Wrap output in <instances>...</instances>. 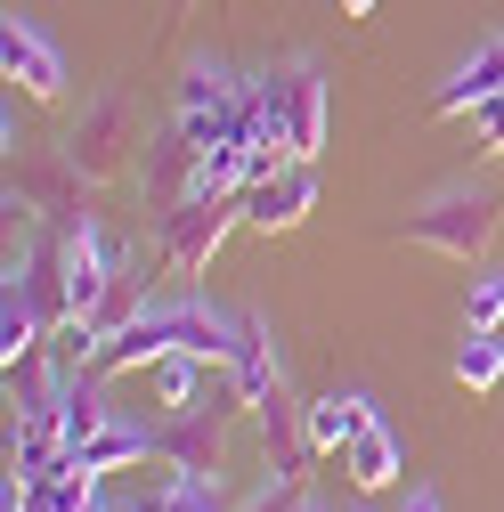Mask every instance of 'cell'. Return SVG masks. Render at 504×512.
Returning a JSON list of instances; mask_svg holds the SVG:
<instances>
[{
  "label": "cell",
  "mask_w": 504,
  "mask_h": 512,
  "mask_svg": "<svg viewBox=\"0 0 504 512\" xmlns=\"http://www.w3.org/2000/svg\"><path fill=\"white\" fill-rule=\"evenodd\" d=\"M252 423H261V456H269V472L277 480H309V407L293 399V382H277V391L252 407Z\"/></svg>",
  "instance_id": "9c48e42d"
},
{
  "label": "cell",
  "mask_w": 504,
  "mask_h": 512,
  "mask_svg": "<svg viewBox=\"0 0 504 512\" xmlns=\"http://www.w3.org/2000/svg\"><path fill=\"white\" fill-rule=\"evenodd\" d=\"M261 139L285 147L293 163L326 155V74L309 57H293L285 74H261Z\"/></svg>",
  "instance_id": "7a4b0ae2"
},
{
  "label": "cell",
  "mask_w": 504,
  "mask_h": 512,
  "mask_svg": "<svg viewBox=\"0 0 504 512\" xmlns=\"http://www.w3.org/2000/svg\"><path fill=\"white\" fill-rule=\"evenodd\" d=\"M504 326V269H480L464 285V334H496Z\"/></svg>",
  "instance_id": "ac0fdd59"
},
{
  "label": "cell",
  "mask_w": 504,
  "mask_h": 512,
  "mask_svg": "<svg viewBox=\"0 0 504 512\" xmlns=\"http://www.w3.org/2000/svg\"><path fill=\"white\" fill-rule=\"evenodd\" d=\"M496 228H504V196L496 187H448V196H431L407 212V244L439 252V261H464V269H488L496 252Z\"/></svg>",
  "instance_id": "6da1fadb"
},
{
  "label": "cell",
  "mask_w": 504,
  "mask_h": 512,
  "mask_svg": "<svg viewBox=\"0 0 504 512\" xmlns=\"http://www.w3.org/2000/svg\"><path fill=\"white\" fill-rule=\"evenodd\" d=\"M472 139H480V155H504V98H488L472 114Z\"/></svg>",
  "instance_id": "44dd1931"
},
{
  "label": "cell",
  "mask_w": 504,
  "mask_h": 512,
  "mask_svg": "<svg viewBox=\"0 0 504 512\" xmlns=\"http://www.w3.org/2000/svg\"><path fill=\"white\" fill-rule=\"evenodd\" d=\"M236 212H244V228H252V236H293L309 212H318V163H285L277 179L244 187Z\"/></svg>",
  "instance_id": "52a82bcc"
},
{
  "label": "cell",
  "mask_w": 504,
  "mask_h": 512,
  "mask_svg": "<svg viewBox=\"0 0 504 512\" xmlns=\"http://www.w3.org/2000/svg\"><path fill=\"white\" fill-rule=\"evenodd\" d=\"M488 98H504V33H488V41L464 57V66L431 90V114H439V122H456V114H480Z\"/></svg>",
  "instance_id": "8fae6325"
},
{
  "label": "cell",
  "mask_w": 504,
  "mask_h": 512,
  "mask_svg": "<svg viewBox=\"0 0 504 512\" xmlns=\"http://www.w3.org/2000/svg\"><path fill=\"white\" fill-rule=\"evenodd\" d=\"M57 244H66V293H74V317H98V301L114 293V277L131 269V261H122V252L98 236V220H90V212L57 228Z\"/></svg>",
  "instance_id": "ba28073f"
},
{
  "label": "cell",
  "mask_w": 504,
  "mask_h": 512,
  "mask_svg": "<svg viewBox=\"0 0 504 512\" xmlns=\"http://www.w3.org/2000/svg\"><path fill=\"white\" fill-rule=\"evenodd\" d=\"M196 171H204V147L171 122V131L147 147V212H155V220H163V212H179L187 196H196Z\"/></svg>",
  "instance_id": "7c38bea8"
},
{
  "label": "cell",
  "mask_w": 504,
  "mask_h": 512,
  "mask_svg": "<svg viewBox=\"0 0 504 512\" xmlns=\"http://www.w3.org/2000/svg\"><path fill=\"white\" fill-rule=\"evenodd\" d=\"M228 415H236V391H228V366H220L196 407H179L171 423H155V456L179 480H220L228 472Z\"/></svg>",
  "instance_id": "3957f363"
},
{
  "label": "cell",
  "mask_w": 504,
  "mask_h": 512,
  "mask_svg": "<svg viewBox=\"0 0 504 512\" xmlns=\"http://www.w3.org/2000/svg\"><path fill=\"white\" fill-rule=\"evenodd\" d=\"M399 512H448V504H439V488H407V504Z\"/></svg>",
  "instance_id": "603a6c76"
},
{
  "label": "cell",
  "mask_w": 504,
  "mask_h": 512,
  "mask_svg": "<svg viewBox=\"0 0 504 512\" xmlns=\"http://www.w3.org/2000/svg\"><path fill=\"white\" fill-rule=\"evenodd\" d=\"M0 74H9L33 106H57V98L74 90L66 49H57V41L41 33V17H25V9H9V25H0Z\"/></svg>",
  "instance_id": "8992f818"
},
{
  "label": "cell",
  "mask_w": 504,
  "mask_h": 512,
  "mask_svg": "<svg viewBox=\"0 0 504 512\" xmlns=\"http://www.w3.org/2000/svg\"><path fill=\"white\" fill-rule=\"evenodd\" d=\"M277 382H285V350H277V334H269V317L244 309L236 350H228V391H236V407H261Z\"/></svg>",
  "instance_id": "30bf717a"
},
{
  "label": "cell",
  "mask_w": 504,
  "mask_h": 512,
  "mask_svg": "<svg viewBox=\"0 0 504 512\" xmlns=\"http://www.w3.org/2000/svg\"><path fill=\"white\" fill-rule=\"evenodd\" d=\"M342 472H350V488L358 496H383V488H399L407 480V447H399V431L383 423V415H374L350 447H342Z\"/></svg>",
  "instance_id": "4fadbf2b"
},
{
  "label": "cell",
  "mask_w": 504,
  "mask_h": 512,
  "mask_svg": "<svg viewBox=\"0 0 504 512\" xmlns=\"http://www.w3.org/2000/svg\"><path fill=\"white\" fill-rule=\"evenodd\" d=\"M179 9H187V0H179Z\"/></svg>",
  "instance_id": "484cf974"
},
{
  "label": "cell",
  "mask_w": 504,
  "mask_h": 512,
  "mask_svg": "<svg viewBox=\"0 0 504 512\" xmlns=\"http://www.w3.org/2000/svg\"><path fill=\"white\" fill-rule=\"evenodd\" d=\"M350 512H374V504H350Z\"/></svg>",
  "instance_id": "d4e9b609"
},
{
  "label": "cell",
  "mask_w": 504,
  "mask_h": 512,
  "mask_svg": "<svg viewBox=\"0 0 504 512\" xmlns=\"http://www.w3.org/2000/svg\"><path fill=\"white\" fill-rule=\"evenodd\" d=\"M342 17H374V0H342Z\"/></svg>",
  "instance_id": "cb8c5ba5"
},
{
  "label": "cell",
  "mask_w": 504,
  "mask_h": 512,
  "mask_svg": "<svg viewBox=\"0 0 504 512\" xmlns=\"http://www.w3.org/2000/svg\"><path fill=\"white\" fill-rule=\"evenodd\" d=\"M212 374H220L212 358H187V350H179V358H163V366H155V399L179 415V407H196V399L212 391Z\"/></svg>",
  "instance_id": "2e32d148"
},
{
  "label": "cell",
  "mask_w": 504,
  "mask_h": 512,
  "mask_svg": "<svg viewBox=\"0 0 504 512\" xmlns=\"http://www.w3.org/2000/svg\"><path fill=\"white\" fill-rule=\"evenodd\" d=\"M147 456H155V431L114 415V423H106V431L82 447V456H74V464H90V472H122V464H147Z\"/></svg>",
  "instance_id": "9a60e30c"
},
{
  "label": "cell",
  "mask_w": 504,
  "mask_h": 512,
  "mask_svg": "<svg viewBox=\"0 0 504 512\" xmlns=\"http://www.w3.org/2000/svg\"><path fill=\"white\" fill-rule=\"evenodd\" d=\"M0 147H9V155H25V122H17V98L0 106Z\"/></svg>",
  "instance_id": "7402d4cb"
},
{
  "label": "cell",
  "mask_w": 504,
  "mask_h": 512,
  "mask_svg": "<svg viewBox=\"0 0 504 512\" xmlns=\"http://www.w3.org/2000/svg\"><path fill=\"white\" fill-rule=\"evenodd\" d=\"M139 512H228L220 504V480H171L155 504H139Z\"/></svg>",
  "instance_id": "d6986e66"
},
{
  "label": "cell",
  "mask_w": 504,
  "mask_h": 512,
  "mask_svg": "<svg viewBox=\"0 0 504 512\" xmlns=\"http://www.w3.org/2000/svg\"><path fill=\"white\" fill-rule=\"evenodd\" d=\"M236 512H326L318 496H309V480H269L252 504H236Z\"/></svg>",
  "instance_id": "ffe728a7"
},
{
  "label": "cell",
  "mask_w": 504,
  "mask_h": 512,
  "mask_svg": "<svg viewBox=\"0 0 504 512\" xmlns=\"http://www.w3.org/2000/svg\"><path fill=\"white\" fill-rule=\"evenodd\" d=\"M366 423H374V399H366V391H326V399H309V447H318V456H342Z\"/></svg>",
  "instance_id": "5bb4252c"
},
{
  "label": "cell",
  "mask_w": 504,
  "mask_h": 512,
  "mask_svg": "<svg viewBox=\"0 0 504 512\" xmlns=\"http://www.w3.org/2000/svg\"><path fill=\"white\" fill-rule=\"evenodd\" d=\"M456 382H464V391H496V382H504V342L496 334H464L456 342Z\"/></svg>",
  "instance_id": "e0dca14e"
},
{
  "label": "cell",
  "mask_w": 504,
  "mask_h": 512,
  "mask_svg": "<svg viewBox=\"0 0 504 512\" xmlns=\"http://www.w3.org/2000/svg\"><path fill=\"white\" fill-rule=\"evenodd\" d=\"M131 147H139V98L131 90H98L82 106V122L66 131V163L82 171V187H106L131 171Z\"/></svg>",
  "instance_id": "277c9868"
},
{
  "label": "cell",
  "mask_w": 504,
  "mask_h": 512,
  "mask_svg": "<svg viewBox=\"0 0 504 512\" xmlns=\"http://www.w3.org/2000/svg\"><path fill=\"white\" fill-rule=\"evenodd\" d=\"M236 228H244V212H236L228 196H187L179 212H163L155 252H163V269H171V277H204V269H212V252H220Z\"/></svg>",
  "instance_id": "5b68a950"
}]
</instances>
